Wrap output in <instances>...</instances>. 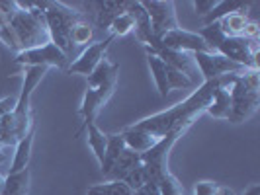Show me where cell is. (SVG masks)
I'll use <instances>...</instances> for the list:
<instances>
[{
    "label": "cell",
    "instance_id": "cell-1",
    "mask_svg": "<svg viewBox=\"0 0 260 195\" xmlns=\"http://www.w3.org/2000/svg\"><path fill=\"white\" fill-rule=\"evenodd\" d=\"M43 6H45V2H36L34 10H29V12L14 10L12 16L8 18V26L12 27L14 35L18 39L20 51L36 49V47H41V45L49 43V33H47L45 16H43Z\"/></svg>",
    "mask_w": 260,
    "mask_h": 195
},
{
    "label": "cell",
    "instance_id": "cell-2",
    "mask_svg": "<svg viewBox=\"0 0 260 195\" xmlns=\"http://www.w3.org/2000/svg\"><path fill=\"white\" fill-rule=\"evenodd\" d=\"M231 94V115L227 121L243 123L258 111L260 105V74L258 70H247L235 78Z\"/></svg>",
    "mask_w": 260,
    "mask_h": 195
},
{
    "label": "cell",
    "instance_id": "cell-3",
    "mask_svg": "<svg viewBox=\"0 0 260 195\" xmlns=\"http://www.w3.org/2000/svg\"><path fill=\"white\" fill-rule=\"evenodd\" d=\"M43 16H45L49 41L53 45H57L65 55H71V49H73L71 33H73V27L82 20L80 12H77L65 2H45Z\"/></svg>",
    "mask_w": 260,
    "mask_h": 195
},
{
    "label": "cell",
    "instance_id": "cell-4",
    "mask_svg": "<svg viewBox=\"0 0 260 195\" xmlns=\"http://www.w3.org/2000/svg\"><path fill=\"white\" fill-rule=\"evenodd\" d=\"M16 63L22 66H43V68H67L69 66V55L61 51L57 45H53L51 41L36 47V49H27V51L16 53Z\"/></svg>",
    "mask_w": 260,
    "mask_h": 195
},
{
    "label": "cell",
    "instance_id": "cell-5",
    "mask_svg": "<svg viewBox=\"0 0 260 195\" xmlns=\"http://www.w3.org/2000/svg\"><path fill=\"white\" fill-rule=\"evenodd\" d=\"M192 59H194L196 66L200 68L204 82L215 80V78L225 76V74H245L247 72V68L225 59L219 53H194Z\"/></svg>",
    "mask_w": 260,
    "mask_h": 195
},
{
    "label": "cell",
    "instance_id": "cell-6",
    "mask_svg": "<svg viewBox=\"0 0 260 195\" xmlns=\"http://www.w3.org/2000/svg\"><path fill=\"white\" fill-rule=\"evenodd\" d=\"M143 6L149 14L151 31L156 39H160L167 31L180 27L178 20H176V12H174V2H170V0H151V2H143Z\"/></svg>",
    "mask_w": 260,
    "mask_h": 195
},
{
    "label": "cell",
    "instance_id": "cell-7",
    "mask_svg": "<svg viewBox=\"0 0 260 195\" xmlns=\"http://www.w3.org/2000/svg\"><path fill=\"white\" fill-rule=\"evenodd\" d=\"M158 43H160L165 49L188 53V55H194V53H211L208 47V43L202 39L200 33L188 31V29H184V27H176V29H172V31H167L162 37L158 39Z\"/></svg>",
    "mask_w": 260,
    "mask_h": 195
},
{
    "label": "cell",
    "instance_id": "cell-8",
    "mask_svg": "<svg viewBox=\"0 0 260 195\" xmlns=\"http://www.w3.org/2000/svg\"><path fill=\"white\" fill-rule=\"evenodd\" d=\"M112 41H114V37L110 35V37L102 39L98 43L88 45L84 51L78 55V59H75L73 63H69L67 72L69 74H80V76H90L92 70L100 65V61L106 57V51H108Z\"/></svg>",
    "mask_w": 260,
    "mask_h": 195
},
{
    "label": "cell",
    "instance_id": "cell-9",
    "mask_svg": "<svg viewBox=\"0 0 260 195\" xmlns=\"http://www.w3.org/2000/svg\"><path fill=\"white\" fill-rule=\"evenodd\" d=\"M217 53L225 59L233 61L239 66L247 70H258V55L254 57L248 49V39L245 37H225L221 45L217 47Z\"/></svg>",
    "mask_w": 260,
    "mask_h": 195
},
{
    "label": "cell",
    "instance_id": "cell-10",
    "mask_svg": "<svg viewBox=\"0 0 260 195\" xmlns=\"http://www.w3.org/2000/svg\"><path fill=\"white\" fill-rule=\"evenodd\" d=\"M117 72H119V66L114 65L108 57H104L100 61V65L92 70V74L88 76V86L86 88H92L98 94H102L106 100L112 96V92L116 88V78Z\"/></svg>",
    "mask_w": 260,
    "mask_h": 195
},
{
    "label": "cell",
    "instance_id": "cell-11",
    "mask_svg": "<svg viewBox=\"0 0 260 195\" xmlns=\"http://www.w3.org/2000/svg\"><path fill=\"white\" fill-rule=\"evenodd\" d=\"M119 135L123 137L125 148H129V150H133V152H139V154H143V152H147V150H151V148L158 143V139L151 137V135L145 133V131L135 129L133 125L125 127Z\"/></svg>",
    "mask_w": 260,
    "mask_h": 195
},
{
    "label": "cell",
    "instance_id": "cell-12",
    "mask_svg": "<svg viewBox=\"0 0 260 195\" xmlns=\"http://www.w3.org/2000/svg\"><path fill=\"white\" fill-rule=\"evenodd\" d=\"M108 102L102 94H98L92 88H86L84 98H82V105H80V115L84 119V127H88L92 123H96V117L100 113V109L104 107V104Z\"/></svg>",
    "mask_w": 260,
    "mask_h": 195
},
{
    "label": "cell",
    "instance_id": "cell-13",
    "mask_svg": "<svg viewBox=\"0 0 260 195\" xmlns=\"http://www.w3.org/2000/svg\"><path fill=\"white\" fill-rule=\"evenodd\" d=\"M139 164H141V154H139V152H133L129 148H125V150L119 154L117 162L114 164V168L110 170V174H108L106 178H108V182H112V180L123 182V178H125L133 168H137Z\"/></svg>",
    "mask_w": 260,
    "mask_h": 195
},
{
    "label": "cell",
    "instance_id": "cell-14",
    "mask_svg": "<svg viewBox=\"0 0 260 195\" xmlns=\"http://www.w3.org/2000/svg\"><path fill=\"white\" fill-rule=\"evenodd\" d=\"M29 183H31V172L24 168L20 172H8L4 180L2 195H27L29 193Z\"/></svg>",
    "mask_w": 260,
    "mask_h": 195
},
{
    "label": "cell",
    "instance_id": "cell-15",
    "mask_svg": "<svg viewBox=\"0 0 260 195\" xmlns=\"http://www.w3.org/2000/svg\"><path fill=\"white\" fill-rule=\"evenodd\" d=\"M98 12H96V27L98 29H108L110 24L116 20L119 14L125 12V2H112V0H104V2H96Z\"/></svg>",
    "mask_w": 260,
    "mask_h": 195
},
{
    "label": "cell",
    "instance_id": "cell-16",
    "mask_svg": "<svg viewBox=\"0 0 260 195\" xmlns=\"http://www.w3.org/2000/svg\"><path fill=\"white\" fill-rule=\"evenodd\" d=\"M206 113L211 115L213 119H229L231 115V94L227 88H217L209 105L206 107Z\"/></svg>",
    "mask_w": 260,
    "mask_h": 195
},
{
    "label": "cell",
    "instance_id": "cell-17",
    "mask_svg": "<svg viewBox=\"0 0 260 195\" xmlns=\"http://www.w3.org/2000/svg\"><path fill=\"white\" fill-rule=\"evenodd\" d=\"M125 150V143H123V137L119 133H114V135H108V144H106V154L104 160L100 164V170L104 174V178L110 174V170L114 168V164L117 162L119 154Z\"/></svg>",
    "mask_w": 260,
    "mask_h": 195
},
{
    "label": "cell",
    "instance_id": "cell-18",
    "mask_svg": "<svg viewBox=\"0 0 260 195\" xmlns=\"http://www.w3.org/2000/svg\"><path fill=\"white\" fill-rule=\"evenodd\" d=\"M147 63H149V68H151V74L155 78L156 90L162 98H167L170 94L169 80H167V63L160 57H156L155 53H147Z\"/></svg>",
    "mask_w": 260,
    "mask_h": 195
},
{
    "label": "cell",
    "instance_id": "cell-19",
    "mask_svg": "<svg viewBox=\"0 0 260 195\" xmlns=\"http://www.w3.org/2000/svg\"><path fill=\"white\" fill-rule=\"evenodd\" d=\"M31 146H34V129L29 131L24 139H20L18 144H16L10 172H20V170L27 168L29 158H31Z\"/></svg>",
    "mask_w": 260,
    "mask_h": 195
},
{
    "label": "cell",
    "instance_id": "cell-20",
    "mask_svg": "<svg viewBox=\"0 0 260 195\" xmlns=\"http://www.w3.org/2000/svg\"><path fill=\"white\" fill-rule=\"evenodd\" d=\"M217 24L221 27V31L225 33V37H241L243 29L248 24L247 12H233L223 16L221 20H217Z\"/></svg>",
    "mask_w": 260,
    "mask_h": 195
},
{
    "label": "cell",
    "instance_id": "cell-21",
    "mask_svg": "<svg viewBox=\"0 0 260 195\" xmlns=\"http://www.w3.org/2000/svg\"><path fill=\"white\" fill-rule=\"evenodd\" d=\"M86 139H88V146L96 156V160L102 164L106 154V144H108V135L104 131H100V127L96 123H92L86 127Z\"/></svg>",
    "mask_w": 260,
    "mask_h": 195
},
{
    "label": "cell",
    "instance_id": "cell-22",
    "mask_svg": "<svg viewBox=\"0 0 260 195\" xmlns=\"http://www.w3.org/2000/svg\"><path fill=\"white\" fill-rule=\"evenodd\" d=\"M247 8H248V4H245V2H237V0H221V2H217V6H215V8L206 16V26H208V24H213V22H217V20H221L223 16H227V14L247 12Z\"/></svg>",
    "mask_w": 260,
    "mask_h": 195
},
{
    "label": "cell",
    "instance_id": "cell-23",
    "mask_svg": "<svg viewBox=\"0 0 260 195\" xmlns=\"http://www.w3.org/2000/svg\"><path fill=\"white\" fill-rule=\"evenodd\" d=\"M88 193H96V195H135V191L131 189L127 183L119 182V180H112V182L92 185L90 189H88Z\"/></svg>",
    "mask_w": 260,
    "mask_h": 195
},
{
    "label": "cell",
    "instance_id": "cell-24",
    "mask_svg": "<svg viewBox=\"0 0 260 195\" xmlns=\"http://www.w3.org/2000/svg\"><path fill=\"white\" fill-rule=\"evenodd\" d=\"M108 29H110L112 37H125V35H129L131 31L135 29V20L127 12H123L119 14L116 20L110 24Z\"/></svg>",
    "mask_w": 260,
    "mask_h": 195
},
{
    "label": "cell",
    "instance_id": "cell-25",
    "mask_svg": "<svg viewBox=\"0 0 260 195\" xmlns=\"http://www.w3.org/2000/svg\"><path fill=\"white\" fill-rule=\"evenodd\" d=\"M200 35H202V39L208 43V47L211 53H217V47L221 45V41L225 39V33L221 31V27H219L217 22L204 26V29L200 31Z\"/></svg>",
    "mask_w": 260,
    "mask_h": 195
},
{
    "label": "cell",
    "instance_id": "cell-26",
    "mask_svg": "<svg viewBox=\"0 0 260 195\" xmlns=\"http://www.w3.org/2000/svg\"><path fill=\"white\" fill-rule=\"evenodd\" d=\"M167 80H169L170 90H188L196 84L194 78L186 76L184 72H180V70H176V68H172L169 65H167Z\"/></svg>",
    "mask_w": 260,
    "mask_h": 195
},
{
    "label": "cell",
    "instance_id": "cell-27",
    "mask_svg": "<svg viewBox=\"0 0 260 195\" xmlns=\"http://www.w3.org/2000/svg\"><path fill=\"white\" fill-rule=\"evenodd\" d=\"M156 189H158V195H182V185L169 170L156 180Z\"/></svg>",
    "mask_w": 260,
    "mask_h": 195
},
{
    "label": "cell",
    "instance_id": "cell-28",
    "mask_svg": "<svg viewBox=\"0 0 260 195\" xmlns=\"http://www.w3.org/2000/svg\"><path fill=\"white\" fill-rule=\"evenodd\" d=\"M92 37H94V27H92L88 22L80 20L77 26L73 27L71 43H73V47H75V45H86V47H88V43L92 41Z\"/></svg>",
    "mask_w": 260,
    "mask_h": 195
},
{
    "label": "cell",
    "instance_id": "cell-29",
    "mask_svg": "<svg viewBox=\"0 0 260 195\" xmlns=\"http://www.w3.org/2000/svg\"><path fill=\"white\" fill-rule=\"evenodd\" d=\"M123 183H127L133 191H137V189H141L145 183H147V174H145V168H143V164H139L137 168H133L123 178Z\"/></svg>",
    "mask_w": 260,
    "mask_h": 195
},
{
    "label": "cell",
    "instance_id": "cell-30",
    "mask_svg": "<svg viewBox=\"0 0 260 195\" xmlns=\"http://www.w3.org/2000/svg\"><path fill=\"white\" fill-rule=\"evenodd\" d=\"M0 41L4 43V45H8L10 49H16V51H20V45H18V39L14 35L12 27L10 26H4L0 29Z\"/></svg>",
    "mask_w": 260,
    "mask_h": 195
},
{
    "label": "cell",
    "instance_id": "cell-31",
    "mask_svg": "<svg viewBox=\"0 0 260 195\" xmlns=\"http://www.w3.org/2000/svg\"><path fill=\"white\" fill-rule=\"evenodd\" d=\"M217 2H219V0H196L192 6H194V10L198 16H208V14L217 6Z\"/></svg>",
    "mask_w": 260,
    "mask_h": 195
},
{
    "label": "cell",
    "instance_id": "cell-32",
    "mask_svg": "<svg viewBox=\"0 0 260 195\" xmlns=\"http://www.w3.org/2000/svg\"><path fill=\"white\" fill-rule=\"evenodd\" d=\"M217 187L219 185L213 182H198L194 185V195H215Z\"/></svg>",
    "mask_w": 260,
    "mask_h": 195
},
{
    "label": "cell",
    "instance_id": "cell-33",
    "mask_svg": "<svg viewBox=\"0 0 260 195\" xmlns=\"http://www.w3.org/2000/svg\"><path fill=\"white\" fill-rule=\"evenodd\" d=\"M258 35H260L258 24L248 20V24L245 26V29H243V35H241V37H245V39H258Z\"/></svg>",
    "mask_w": 260,
    "mask_h": 195
},
{
    "label": "cell",
    "instance_id": "cell-34",
    "mask_svg": "<svg viewBox=\"0 0 260 195\" xmlns=\"http://www.w3.org/2000/svg\"><path fill=\"white\" fill-rule=\"evenodd\" d=\"M14 107H16V98H12V96L2 98V100H0V119L6 115V113L14 111Z\"/></svg>",
    "mask_w": 260,
    "mask_h": 195
},
{
    "label": "cell",
    "instance_id": "cell-35",
    "mask_svg": "<svg viewBox=\"0 0 260 195\" xmlns=\"http://www.w3.org/2000/svg\"><path fill=\"white\" fill-rule=\"evenodd\" d=\"M10 148H12V146H0V166L10 158V152H8Z\"/></svg>",
    "mask_w": 260,
    "mask_h": 195
},
{
    "label": "cell",
    "instance_id": "cell-36",
    "mask_svg": "<svg viewBox=\"0 0 260 195\" xmlns=\"http://www.w3.org/2000/svg\"><path fill=\"white\" fill-rule=\"evenodd\" d=\"M243 195H260V183H252L250 187L245 189V193Z\"/></svg>",
    "mask_w": 260,
    "mask_h": 195
},
{
    "label": "cell",
    "instance_id": "cell-37",
    "mask_svg": "<svg viewBox=\"0 0 260 195\" xmlns=\"http://www.w3.org/2000/svg\"><path fill=\"white\" fill-rule=\"evenodd\" d=\"M215 195H235V191L233 189H229V187H217V193Z\"/></svg>",
    "mask_w": 260,
    "mask_h": 195
},
{
    "label": "cell",
    "instance_id": "cell-38",
    "mask_svg": "<svg viewBox=\"0 0 260 195\" xmlns=\"http://www.w3.org/2000/svg\"><path fill=\"white\" fill-rule=\"evenodd\" d=\"M4 26H8V20H6V16H4V14L0 12V29H2Z\"/></svg>",
    "mask_w": 260,
    "mask_h": 195
},
{
    "label": "cell",
    "instance_id": "cell-39",
    "mask_svg": "<svg viewBox=\"0 0 260 195\" xmlns=\"http://www.w3.org/2000/svg\"><path fill=\"white\" fill-rule=\"evenodd\" d=\"M4 180H6V176L0 174V195H2V189H4Z\"/></svg>",
    "mask_w": 260,
    "mask_h": 195
},
{
    "label": "cell",
    "instance_id": "cell-40",
    "mask_svg": "<svg viewBox=\"0 0 260 195\" xmlns=\"http://www.w3.org/2000/svg\"><path fill=\"white\" fill-rule=\"evenodd\" d=\"M0 146H2V144H0Z\"/></svg>",
    "mask_w": 260,
    "mask_h": 195
}]
</instances>
